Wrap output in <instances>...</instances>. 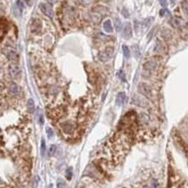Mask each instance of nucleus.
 Here are the masks:
<instances>
[{"label":"nucleus","instance_id":"obj_1","mask_svg":"<svg viewBox=\"0 0 188 188\" xmlns=\"http://www.w3.org/2000/svg\"><path fill=\"white\" fill-rule=\"evenodd\" d=\"M113 55H114V48L109 46L106 47L104 51L100 52V54L98 55V58L102 62H106L113 58Z\"/></svg>","mask_w":188,"mask_h":188},{"label":"nucleus","instance_id":"obj_2","mask_svg":"<svg viewBox=\"0 0 188 188\" xmlns=\"http://www.w3.org/2000/svg\"><path fill=\"white\" fill-rule=\"evenodd\" d=\"M132 103L135 105L139 106V107H148L150 104L148 101L138 94L133 95V97H132Z\"/></svg>","mask_w":188,"mask_h":188},{"label":"nucleus","instance_id":"obj_3","mask_svg":"<svg viewBox=\"0 0 188 188\" xmlns=\"http://www.w3.org/2000/svg\"><path fill=\"white\" fill-rule=\"evenodd\" d=\"M138 89L139 90V92L142 95L146 96V97H151V96H152V88L151 87L149 84L142 82V83H140L138 85Z\"/></svg>","mask_w":188,"mask_h":188},{"label":"nucleus","instance_id":"obj_4","mask_svg":"<svg viewBox=\"0 0 188 188\" xmlns=\"http://www.w3.org/2000/svg\"><path fill=\"white\" fill-rule=\"evenodd\" d=\"M3 53L9 61H15V60L18 59V55L16 53V51L13 50L12 48L6 47L3 50Z\"/></svg>","mask_w":188,"mask_h":188},{"label":"nucleus","instance_id":"obj_5","mask_svg":"<svg viewBox=\"0 0 188 188\" xmlns=\"http://www.w3.org/2000/svg\"><path fill=\"white\" fill-rule=\"evenodd\" d=\"M8 70H9V75L12 76V77L16 78V77H19L20 74H21V70H20L19 66L17 64H15V63L9 64Z\"/></svg>","mask_w":188,"mask_h":188},{"label":"nucleus","instance_id":"obj_6","mask_svg":"<svg viewBox=\"0 0 188 188\" xmlns=\"http://www.w3.org/2000/svg\"><path fill=\"white\" fill-rule=\"evenodd\" d=\"M40 11L43 12V14H45L50 19H53L54 12H53L52 8H51V6H49V5L46 4V3H40Z\"/></svg>","mask_w":188,"mask_h":188},{"label":"nucleus","instance_id":"obj_7","mask_svg":"<svg viewBox=\"0 0 188 188\" xmlns=\"http://www.w3.org/2000/svg\"><path fill=\"white\" fill-rule=\"evenodd\" d=\"M158 66V62L154 59H150L147 62H145L143 64V69L145 71H148V72H151V71H153L154 69L157 68Z\"/></svg>","mask_w":188,"mask_h":188},{"label":"nucleus","instance_id":"obj_8","mask_svg":"<svg viewBox=\"0 0 188 188\" xmlns=\"http://www.w3.org/2000/svg\"><path fill=\"white\" fill-rule=\"evenodd\" d=\"M8 89H9V92L11 93L12 95H17L19 92H20V88H19V86L16 84V83H14V82H11L9 84L8 86Z\"/></svg>","mask_w":188,"mask_h":188},{"label":"nucleus","instance_id":"obj_9","mask_svg":"<svg viewBox=\"0 0 188 188\" xmlns=\"http://www.w3.org/2000/svg\"><path fill=\"white\" fill-rule=\"evenodd\" d=\"M127 101V96L124 92H120L118 95H117V98H116V104L120 105V106H122L125 104Z\"/></svg>","mask_w":188,"mask_h":188},{"label":"nucleus","instance_id":"obj_10","mask_svg":"<svg viewBox=\"0 0 188 188\" xmlns=\"http://www.w3.org/2000/svg\"><path fill=\"white\" fill-rule=\"evenodd\" d=\"M123 36L125 39H130L133 36V31H132V27L130 23H126L123 28Z\"/></svg>","mask_w":188,"mask_h":188},{"label":"nucleus","instance_id":"obj_11","mask_svg":"<svg viewBox=\"0 0 188 188\" xmlns=\"http://www.w3.org/2000/svg\"><path fill=\"white\" fill-rule=\"evenodd\" d=\"M104 31L107 33L112 32V24H111L110 20H105L104 22Z\"/></svg>","mask_w":188,"mask_h":188},{"label":"nucleus","instance_id":"obj_12","mask_svg":"<svg viewBox=\"0 0 188 188\" xmlns=\"http://www.w3.org/2000/svg\"><path fill=\"white\" fill-rule=\"evenodd\" d=\"M27 108L28 111L30 113H33L34 110H35V104H34V101L32 99H29L27 102Z\"/></svg>","mask_w":188,"mask_h":188},{"label":"nucleus","instance_id":"obj_13","mask_svg":"<svg viewBox=\"0 0 188 188\" xmlns=\"http://www.w3.org/2000/svg\"><path fill=\"white\" fill-rule=\"evenodd\" d=\"M171 24H172V27H179L181 25V21L179 19H177V18H173L171 20Z\"/></svg>","mask_w":188,"mask_h":188},{"label":"nucleus","instance_id":"obj_14","mask_svg":"<svg viewBox=\"0 0 188 188\" xmlns=\"http://www.w3.org/2000/svg\"><path fill=\"white\" fill-rule=\"evenodd\" d=\"M122 50H123V55H124V57H125L126 58H129L130 55H131L129 48L127 47L126 45H123V46H122Z\"/></svg>","mask_w":188,"mask_h":188},{"label":"nucleus","instance_id":"obj_15","mask_svg":"<svg viewBox=\"0 0 188 188\" xmlns=\"http://www.w3.org/2000/svg\"><path fill=\"white\" fill-rule=\"evenodd\" d=\"M115 27L117 31H120V28H121V23H120V20L119 18H115Z\"/></svg>","mask_w":188,"mask_h":188},{"label":"nucleus","instance_id":"obj_16","mask_svg":"<svg viewBox=\"0 0 188 188\" xmlns=\"http://www.w3.org/2000/svg\"><path fill=\"white\" fill-rule=\"evenodd\" d=\"M182 11H184V14L188 16V2H186V1L182 2Z\"/></svg>","mask_w":188,"mask_h":188},{"label":"nucleus","instance_id":"obj_17","mask_svg":"<svg viewBox=\"0 0 188 188\" xmlns=\"http://www.w3.org/2000/svg\"><path fill=\"white\" fill-rule=\"evenodd\" d=\"M40 150H42V156H44V154H45V151H46V147H45L44 139H42V147H40Z\"/></svg>","mask_w":188,"mask_h":188},{"label":"nucleus","instance_id":"obj_18","mask_svg":"<svg viewBox=\"0 0 188 188\" xmlns=\"http://www.w3.org/2000/svg\"><path fill=\"white\" fill-rule=\"evenodd\" d=\"M46 134H47L49 138H52L54 136V132H53L52 129L50 128V127H47V128H46Z\"/></svg>","mask_w":188,"mask_h":188},{"label":"nucleus","instance_id":"obj_19","mask_svg":"<svg viewBox=\"0 0 188 188\" xmlns=\"http://www.w3.org/2000/svg\"><path fill=\"white\" fill-rule=\"evenodd\" d=\"M21 12H22V9H20L16 4H15V6H14V13L17 15V16H20L21 15Z\"/></svg>","mask_w":188,"mask_h":188},{"label":"nucleus","instance_id":"obj_20","mask_svg":"<svg viewBox=\"0 0 188 188\" xmlns=\"http://www.w3.org/2000/svg\"><path fill=\"white\" fill-rule=\"evenodd\" d=\"M133 50L135 52V55H136V58L139 57V50H138V45H134L133 46Z\"/></svg>","mask_w":188,"mask_h":188},{"label":"nucleus","instance_id":"obj_21","mask_svg":"<svg viewBox=\"0 0 188 188\" xmlns=\"http://www.w3.org/2000/svg\"><path fill=\"white\" fill-rule=\"evenodd\" d=\"M72 175H73V171H72V167H69L67 169V179L71 180L72 179Z\"/></svg>","mask_w":188,"mask_h":188},{"label":"nucleus","instance_id":"obj_22","mask_svg":"<svg viewBox=\"0 0 188 188\" xmlns=\"http://www.w3.org/2000/svg\"><path fill=\"white\" fill-rule=\"evenodd\" d=\"M119 77L122 80V81H125V74L123 73V71L122 70H120V72H119Z\"/></svg>","mask_w":188,"mask_h":188},{"label":"nucleus","instance_id":"obj_23","mask_svg":"<svg viewBox=\"0 0 188 188\" xmlns=\"http://www.w3.org/2000/svg\"><path fill=\"white\" fill-rule=\"evenodd\" d=\"M55 149H57V147H55V145H52V146L50 147V151H49V152H50L51 155L54 154L55 152Z\"/></svg>","mask_w":188,"mask_h":188},{"label":"nucleus","instance_id":"obj_24","mask_svg":"<svg viewBox=\"0 0 188 188\" xmlns=\"http://www.w3.org/2000/svg\"><path fill=\"white\" fill-rule=\"evenodd\" d=\"M16 5H17V6H18L20 9H24V3H23L22 1H17V2H16Z\"/></svg>","mask_w":188,"mask_h":188},{"label":"nucleus","instance_id":"obj_25","mask_svg":"<svg viewBox=\"0 0 188 188\" xmlns=\"http://www.w3.org/2000/svg\"><path fill=\"white\" fill-rule=\"evenodd\" d=\"M161 4H162V5H164V6H165V5H166V2H163V1H162V2H161Z\"/></svg>","mask_w":188,"mask_h":188}]
</instances>
